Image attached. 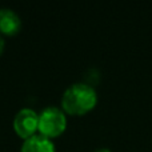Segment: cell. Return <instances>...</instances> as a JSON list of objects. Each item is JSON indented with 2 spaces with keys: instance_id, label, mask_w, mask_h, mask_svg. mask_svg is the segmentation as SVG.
I'll return each instance as SVG.
<instances>
[{
  "instance_id": "obj_2",
  "label": "cell",
  "mask_w": 152,
  "mask_h": 152,
  "mask_svg": "<svg viewBox=\"0 0 152 152\" xmlns=\"http://www.w3.org/2000/svg\"><path fill=\"white\" fill-rule=\"evenodd\" d=\"M67 127V116L63 108L56 105H47L39 113V127L40 134L47 137L59 136L64 132Z\"/></svg>"
},
{
  "instance_id": "obj_5",
  "label": "cell",
  "mask_w": 152,
  "mask_h": 152,
  "mask_svg": "<svg viewBox=\"0 0 152 152\" xmlns=\"http://www.w3.org/2000/svg\"><path fill=\"white\" fill-rule=\"evenodd\" d=\"M21 19L18 12L8 7L0 8V32L7 35H13L20 29Z\"/></svg>"
},
{
  "instance_id": "obj_4",
  "label": "cell",
  "mask_w": 152,
  "mask_h": 152,
  "mask_svg": "<svg viewBox=\"0 0 152 152\" xmlns=\"http://www.w3.org/2000/svg\"><path fill=\"white\" fill-rule=\"evenodd\" d=\"M20 152H55V144L50 137L42 134H35L24 139Z\"/></svg>"
},
{
  "instance_id": "obj_6",
  "label": "cell",
  "mask_w": 152,
  "mask_h": 152,
  "mask_svg": "<svg viewBox=\"0 0 152 152\" xmlns=\"http://www.w3.org/2000/svg\"><path fill=\"white\" fill-rule=\"evenodd\" d=\"M4 45H5L4 37H3V35L0 34V53H1V52H3V50H4Z\"/></svg>"
},
{
  "instance_id": "obj_7",
  "label": "cell",
  "mask_w": 152,
  "mask_h": 152,
  "mask_svg": "<svg viewBox=\"0 0 152 152\" xmlns=\"http://www.w3.org/2000/svg\"><path fill=\"white\" fill-rule=\"evenodd\" d=\"M94 152H112L110 150V148H107V147H102V148H97V150H95Z\"/></svg>"
},
{
  "instance_id": "obj_3",
  "label": "cell",
  "mask_w": 152,
  "mask_h": 152,
  "mask_svg": "<svg viewBox=\"0 0 152 152\" xmlns=\"http://www.w3.org/2000/svg\"><path fill=\"white\" fill-rule=\"evenodd\" d=\"M39 127V113L32 108H21L16 112L13 118V128L16 134L23 139L35 135Z\"/></svg>"
},
{
  "instance_id": "obj_1",
  "label": "cell",
  "mask_w": 152,
  "mask_h": 152,
  "mask_svg": "<svg viewBox=\"0 0 152 152\" xmlns=\"http://www.w3.org/2000/svg\"><path fill=\"white\" fill-rule=\"evenodd\" d=\"M97 104V92L94 86L77 81L68 86L61 96L63 111L71 115H84Z\"/></svg>"
}]
</instances>
